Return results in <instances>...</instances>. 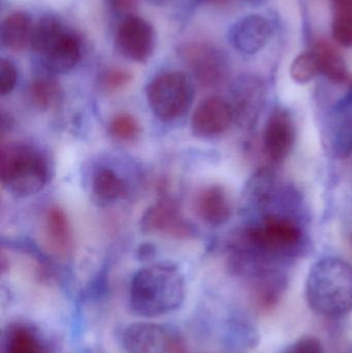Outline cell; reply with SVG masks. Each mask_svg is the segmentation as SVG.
Returning <instances> with one entry per match:
<instances>
[{
	"label": "cell",
	"instance_id": "7402d4cb",
	"mask_svg": "<svg viewBox=\"0 0 352 353\" xmlns=\"http://www.w3.org/2000/svg\"><path fill=\"white\" fill-rule=\"evenodd\" d=\"M27 97L34 109L49 111L61 101L62 89L55 79L49 76L37 77L29 84Z\"/></svg>",
	"mask_w": 352,
	"mask_h": 353
},
{
	"label": "cell",
	"instance_id": "ba28073f",
	"mask_svg": "<svg viewBox=\"0 0 352 353\" xmlns=\"http://www.w3.org/2000/svg\"><path fill=\"white\" fill-rule=\"evenodd\" d=\"M156 47L154 27L144 18L132 14L120 21L115 33V48L130 61L145 63Z\"/></svg>",
	"mask_w": 352,
	"mask_h": 353
},
{
	"label": "cell",
	"instance_id": "4dcf8cb0",
	"mask_svg": "<svg viewBox=\"0 0 352 353\" xmlns=\"http://www.w3.org/2000/svg\"><path fill=\"white\" fill-rule=\"evenodd\" d=\"M246 1L251 2V3H256V2L262 1V0H246Z\"/></svg>",
	"mask_w": 352,
	"mask_h": 353
},
{
	"label": "cell",
	"instance_id": "44dd1931",
	"mask_svg": "<svg viewBox=\"0 0 352 353\" xmlns=\"http://www.w3.org/2000/svg\"><path fill=\"white\" fill-rule=\"evenodd\" d=\"M314 55L318 60L320 72L329 80L337 84H344L351 81L349 68L341 54L326 41H320L314 46Z\"/></svg>",
	"mask_w": 352,
	"mask_h": 353
},
{
	"label": "cell",
	"instance_id": "30bf717a",
	"mask_svg": "<svg viewBox=\"0 0 352 353\" xmlns=\"http://www.w3.org/2000/svg\"><path fill=\"white\" fill-rule=\"evenodd\" d=\"M267 88L258 77L243 76L234 83L231 92L234 122L242 128L256 125L266 105Z\"/></svg>",
	"mask_w": 352,
	"mask_h": 353
},
{
	"label": "cell",
	"instance_id": "3957f363",
	"mask_svg": "<svg viewBox=\"0 0 352 353\" xmlns=\"http://www.w3.org/2000/svg\"><path fill=\"white\" fill-rule=\"evenodd\" d=\"M303 232L289 216L268 214L258 225L242 230L234 241L262 263L264 259L293 256L301 248Z\"/></svg>",
	"mask_w": 352,
	"mask_h": 353
},
{
	"label": "cell",
	"instance_id": "9a60e30c",
	"mask_svg": "<svg viewBox=\"0 0 352 353\" xmlns=\"http://www.w3.org/2000/svg\"><path fill=\"white\" fill-rule=\"evenodd\" d=\"M270 37V24L264 17L258 14H249L240 19L229 31V39L234 48L248 55L260 51Z\"/></svg>",
	"mask_w": 352,
	"mask_h": 353
},
{
	"label": "cell",
	"instance_id": "f546056e",
	"mask_svg": "<svg viewBox=\"0 0 352 353\" xmlns=\"http://www.w3.org/2000/svg\"><path fill=\"white\" fill-rule=\"evenodd\" d=\"M204 1L210 2V3L215 4V6H225L229 0H204Z\"/></svg>",
	"mask_w": 352,
	"mask_h": 353
},
{
	"label": "cell",
	"instance_id": "4fadbf2b",
	"mask_svg": "<svg viewBox=\"0 0 352 353\" xmlns=\"http://www.w3.org/2000/svg\"><path fill=\"white\" fill-rule=\"evenodd\" d=\"M123 345L127 353H171L175 342L163 325L136 323L124 332Z\"/></svg>",
	"mask_w": 352,
	"mask_h": 353
},
{
	"label": "cell",
	"instance_id": "4316f807",
	"mask_svg": "<svg viewBox=\"0 0 352 353\" xmlns=\"http://www.w3.org/2000/svg\"><path fill=\"white\" fill-rule=\"evenodd\" d=\"M18 79V68H16L14 62L2 58L0 60V95L6 97L10 94L16 88Z\"/></svg>",
	"mask_w": 352,
	"mask_h": 353
},
{
	"label": "cell",
	"instance_id": "f1b7e54d",
	"mask_svg": "<svg viewBox=\"0 0 352 353\" xmlns=\"http://www.w3.org/2000/svg\"><path fill=\"white\" fill-rule=\"evenodd\" d=\"M107 6L111 8L112 12L123 16L124 19L134 14V10L136 4V0H107Z\"/></svg>",
	"mask_w": 352,
	"mask_h": 353
},
{
	"label": "cell",
	"instance_id": "484cf974",
	"mask_svg": "<svg viewBox=\"0 0 352 353\" xmlns=\"http://www.w3.org/2000/svg\"><path fill=\"white\" fill-rule=\"evenodd\" d=\"M332 32L339 45L352 47V12L333 14Z\"/></svg>",
	"mask_w": 352,
	"mask_h": 353
},
{
	"label": "cell",
	"instance_id": "5bb4252c",
	"mask_svg": "<svg viewBox=\"0 0 352 353\" xmlns=\"http://www.w3.org/2000/svg\"><path fill=\"white\" fill-rule=\"evenodd\" d=\"M43 248L56 257L70 256L74 250L72 226L65 212L59 207L48 210L41 225Z\"/></svg>",
	"mask_w": 352,
	"mask_h": 353
},
{
	"label": "cell",
	"instance_id": "d4e9b609",
	"mask_svg": "<svg viewBox=\"0 0 352 353\" xmlns=\"http://www.w3.org/2000/svg\"><path fill=\"white\" fill-rule=\"evenodd\" d=\"M132 74L123 68H107L99 74V86L105 93H115L132 83Z\"/></svg>",
	"mask_w": 352,
	"mask_h": 353
},
{
	"label": "cell",
	"instance_id": "d6986e66",
	"mask_svg": "<svg viewBox=\"0 0 352 353\" xmlns=\"http://www.w3.org/2000/svg\"><path fill=\"white\" fill-rule=\"evenodd\" d=\"M0 353H45V348L33 327L14 323L4 332Z\"/></svg>",
	"mask_w": 352,
	"mask_h": 353
},
{
	"label": "cell",
	"instance_id": "7a4b0ae2",
	"mask_svg": "<svg viewBox=\"0 0 352 353\" xmlns=\"http://www.w3.org/2000/svg\"><path fill=\"white\" fill-rule=\"evenodd\" d=\"M306 299L314 312L337 317L352 310V265L338 257L314 263L306 281Z\"/></svg>",
	"mask_w": 352,
	"mask_h": 353
},
{
	"label": "cell",
	"instance_id": "8fae6325",
	"mask_svg": "<svg viewBox=\"0 0 352 353\" xmlns=\"http://www.w3.org/2000/svg\"><path fill=\"white\" fill-rule=\"evenodd\" d=\"M296 141V126L289 111L277 108L269 116L265 126L262 149L271 163L278 165L291 154Z\"/></svg>",
	"mask_w": 352,
	"mask_h": 353
},
{
	"label": "cell",
	"instance_id": "9c48e42d",
	"mask_svg": "<svg viewBox=\"0 0 352 353\" xmlns=\"http://www.w3.org/2000/svg\"><path fill=\"white\" fill-rule=\"evenodd\" d=\"M141 230L147 234H161L169 238L190 239L194 228L182 216L179 205L165 197L148 208L141 218Z\"/></svg>",
	"mask_w": 352,
	"mask_h": 353
},
{
	"label": "cell",
	"instance_id": "83f0119b",
	"mask_svg": "<svg viewBox=\"0 0 352 353\" xmlns=\"http://www.w3.org/2000/svg\"><path fill=\"white\" fill-rule=\"evenodd\" d=\"M284 353H324V350L320 339L308 336L291 344Z\"/></svg>",
	"mask_w": 352,
	"mask_h": 353
},
{
	"label": "cell",
	"instance_id": "2e32d148",
	"mask_svg": "<svg viewBox=\"0 0 352 353\" xmlns=\"http://www.w3.org/2000/svg\"><path fill=\"white\" fill-rule=\"evenodd\" d=\"M194 210L205 223L220 226L231 216V203L227 190L221 185L212 184L198 191L194 201Z\"/></svg>",
	"mask_w": 352,
	"mask_h": 353
},
{
	"label": "cell",
	"instance_id": "e0dca14e",
	"mask_svg": "<svg viewBox=\"0 0 352 353\" xmlns=\"http://www.w3.org/2000/svg\"><path fill=\"white\" fill-rule=\"evenodd\" d=\"M252 296L256 306L270 311L278 305L285 290V278L273 270L262 269L253 274Z\"/></svg>",
	"mask_w": 352,
	"mask_h": 353
},
{
	"label": "cell",
	"instance_id": "277c9868",
	"mask_svg": "<svg viewBox=\"0 0 352 353\" xmlns=\"http://www.w3.org/2000/svg\"><path fill=\"white\" fill-rule=\"evenodd\" d=\"M50 167L47 157L27 144L2 145L0 180L2 187L14 196L37 194L47 185Z\"/></svg>",
	"mask_w": 352,
	"mask_h": 353
},
{
	"label": "cell",
	"instance_id": "603a6c76",
	"mask_svg": "<svg viewBox=\"0 0 352 353\" xmlns=\"http://www.w3.org/2000/svg\"><path fill=\"white\" fill-rule=\"evenodd\" d=\"M141 130L138 119L127 113L117 114L109 124L110 134L119 142H134L141 136Z\"/></svg>",
	"mask_w": 352,
	"mask_h": 353
},
{
	"label": "cell",
	"instance_id": "7c38bea8",
	"mask_svg": "<svg viewBox=\"0 0 352 353\" xmlns=\"http://www.w3.org/2000/svg\"><path fill=\"white\" fill-rule=\"evenodd\" d=\"M234 122L229 101L222 97H210L200 101L192 114L191 132L200 139H213L225 134Z\"/></svg>",
	"mask_w": 352,
	"mask_h": 353
},
{
	"label": "cell",
	"instance_id": "8992f818",
	"mask_svg": "<svg viewBox=\"0 0 352 353\" xmlns=\"http://www.w3.org/2000/svg\"><path fill=\"white\" fill-rule=\"evenodd\" d=\"M147 101L155 117L172 122L185 115L194 99L189 77L182 72H165L155 77L146 89Z\"/></svg>",
	"mask_w": 352,
	"mask_h": 353
},
{
	"label": "cell",
	"instance_id": "5b68a950",
	"mask_svg": "<svg viewBox=\"0 0 352 353\" xmlns=\"http://www.w3.org/2000/svg\"><path fill=\"white\" fill-rule=\"evenodd\" d=\"M30 47L41 65L52 74L70 72L83 53L80 37L54 17H45L34 24Z\"/></svg>",
	"mask_w": 352,
	"mask_h": 353
},
{
	"label": "cell",
	"instance_id": "6da1fadb",
	"mask_svg": "<svg viewBox=\"0 0 352 353\" xmlns=\"http://www.w3.org/2000/svg\"><path fill=\"white\" fill-rule=\"evenodd\" d=\"M185 292V280L177 267L167 263L148 265L132 278L130 307L140 316H163L182 306Z\"/></svg>",
	"mask_w": 352,
	"mask_h": 353
},
{
	"label": "cell",
	"instance_id": "ffe728a7",
	"mask_svg": "<svg viewBox=\"0 0 352 353\" xmlns=\"http://www.w3.org/2000/svg\"><path fill=\"white\" fill-rule=\"evenodd\" d=\"M92 192L101 203H115L127 195L128 185L111 168L101 167L93 175Z\"/></svg>",
	"mask_w": 352,
	"mask_h": 353
},
{
	"label": "cell",
	"instance_id": "cb8c5ba5",
	"mask_svg": "<svg viewBox=\"0 0 352 353\" xmlns=\"http://www.w3.org/2000/svg\"><path fill=\"white\" fill-rule=\"evenodd\" d=\"M289 74L298 84L311 82L320 74L318 60L313 52H304L298 55L291 63Z\"/></svg>",
	"mask_w": 352,
	"mask_h": 353
},
{
	"label": "cell",
	"instance_id": "ac0fdd59",
	"mask_svg": "<svg viewBox=\"0 0 352 353\" xmlns=\"http://www.w3.org/2000/svg\"><path fill=\"white\" fill-rule=\"evenodd\" d=\"M33 27L30 17L25 12L8 14L0 28L2 47L12 52L22 51L30 46Z\"/></svg>",
	"mask_w": 352,
	"mask_h": 353
},
{
	"label": "cell",
	"instance_id": "52a82bcc",
	"mask_svg": "<svg viewBox=\"0 0 352 353\" xmlns=\"http://www.w3.org/2000/svg\"><path fill=\"white\" fill-rule=\"evenodd\" d=\"M180 56L192 78L204 88H215L227 80L229 62L218 48L205 43H187L180 49Z\"/></svg>",
	"mask_w": 352,
	"mask_h": 353
}]
</instances>
